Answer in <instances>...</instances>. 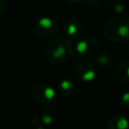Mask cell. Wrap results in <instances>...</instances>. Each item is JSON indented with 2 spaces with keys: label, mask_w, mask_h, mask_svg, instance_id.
<instances>
[{
  "label": "cell",
  "mask_w": 129,
  "mask_h": 129,
  "mask_svg": "<svg viewBox=\"0 0 129 129\" xmlns=\"http://www.w3.org/2000/svg\"><path fill=\"white\" fill-rule=\"evenodd\" d=\"M74 53V44L67 37H56L48 42L45 48V58L53 66L67 62Z\"/></svg>",
  "instance_id": "obj_1"
},
{
  "label": "cell",
  "mask_w": 129,
  "mask_h": 129,
  "mask_svg": "<svg viewBox=\"0 0 129 129\" xmlns=\"http://www.w3.org/2000/svg\"><path fill=\"white\" fill-rule=\"evenodd\" d=\"M105 37L114 42L129 41V18L114 16L108 19L103 27Z\"/></svg>",
  "instance_id": "obj_2"
},
{
  "label": "cell",
  "mask_w": 129,
  "mask_h": 129,
  "mask_svg": "<svg viewBox=\"0 0 129 129\" xmlns=\"http://www.w3.org/2000/svg\"><path fill=\"white\" fill-rule=\"evenodd\" d=\"M58 30L57 22L50 17H42L36 21L33 27L34 34L40 39H47L56 34Z\"/></svg>",
  "instance_id": "obj_3"
},
{
  "label": "cell",
  "mask_w": 129,
  "mask_h": 129,
  "mask_svg": "<svg viewBox=\"0 0 129 129\" xmlns=\"http://www.w3.org/2000/svg\"><path fill=\"white\" fill-rule=\"evenodd\" d=\"M99 48L98 42L92 37H85L78 40L76 46H74V55L76 58H84L93 56L97 53Z\"/></svg>",
  "instance_id": "obj_4"
},
{
  "label": "cell",
  "mask_w": 129,
  "mask_h": 129,
  "mask_svg": "<svg viewBox=\"0 0 129 129\" xmlns=\"http://www.w3.org/2000/svg\"><path fill=\"white\" fill-rule=\"evenodd\" d=\"M30 95L35 102L41 103V104H47L55 98L56 91L48 85L37 84L31 88Z\"/></svg>",
  "instance_id": "obj_5"
},
{
  "label": "cell",
  "mask_w": 129,
  "mask_h": 129,
  "mask_svg": "<svg viewBox=\"0 0 129 129\" xmlns=\"http://www.w3.org/2000/svg\"><path fill=\"white\" fill-rule=\"evenodd\" d=\"M73 76L76 80L84 83L92 82L97 77L96 67L89 62H80L73 69Z\"/></svg>",
  "instance_id": "obj_6"
},
{
  "label": "cell",
  "mask_w": 129,
  "mask_h": 129,
  "mask_svg": "<svg viewBox=\"0 0 129 129\" xmlns=\"http://www.w3.org/2000/svg\"><path fill=\"white\" fill-rule=\"evenodd\" d=\"M63 30L67 38H69L70 40H76L82 34L83 31L82 22L75 17L69 18L63 25Z\"/></svg>",
  "instance_id": "obj_7"
},
{
  "label": "cell",
  "mask_w": 129,
  "mask_h": 129,
  "mask_svg": "<svg viewBox=\"0 0 129 129\" xmlns=\"http://www.w3.org/2000/svg\"><path fill=\"white\" fill-rule=\"evenodd\" d=\"M107 129H129V120L124 115L115 114L109 118Z\"/></svg>",
  "instance_id": "obj_8"
},
{
  "label": "cell",
  "mask_w": 129,
  "mask_h": 129,
  "mask_svg": "<svg viewBox=\"0 0 129 129\" xmlns=\"http://www.w3.org/2000/svg\"><path fill=\"white\" fill-rule=\"evenodd\" d=\"M75 90V85L74 83L69 80V79H63L61 80L57 86H56V94L62 98H66V97H69L73 94Z\"/></svg>",
  "instance_id": "obj_9"
},
{
  "label": "cell",
  "mask_w": 129,
  "mask_h": 129,
  "mask_svg": "<svg viewBox=\"0 0 129 129\" xmlns=\"http://www.w3.org/2000/svg\"><path fill=\"white\" fill-rule=\"evenodd\" d=\"M116 75L124 83H129V59H122L116 66Z\"/></svg>",
  "instance_id": "obj_10"
},
{
  "label": "cell",
  "mask_w": 129,
  "mask_h": 129,
  "mask_svg": "<svg viewBox=\"0 0 129 129\" xmlns=\"http://www.w3.org/2000/svg\"><path fill=\"white\" fill-rule=\"evenodd\" d=\"M57 118V111L53 107H47L45 108L39 117L40 122L43 125H50L52 124Z\"/></svg>",
  "instance_id": "obj_11"
},
{
  "label": "cell",
  "mask_w": 129,
  "mask_h": 129,
  "mask_svg": "<svg viewBox=\"0 0 129 129\" xmlns=\"http://www.w3.org/2000/svg\"><path fill=\"white\" fill-rule=\"evenodd\" d=\"M111 53L108 50H101L97 53L95 57V62L98 68H105L111 62Z\"/></svg>",
  "instance_id": "obj_12"
},
{
  "label": "cell",
  "mask_w": 129,
  "mask_h": 129,
  "mask_svg": "<svg viewBox=\"0 0 129 129\" xmlns=\"http://www.w3.org/2000/svg\"><path fill=\"white\" fill-rule=\"evenodd\" d=\"M111 6H112L113 11L115 13H117V14L123 13L124 10H125V2H124V0H113L112 3H111Z\"/></svg>",
  "instance_id": "obj_13"
},
{
  "label": "cell",
  "mask_w": 129,
  "mask_h": 129,
  "mask_svg": "<svg viewBox=\"0 0 129 129\" xmlns=\"http://www.w3.org/2000/svg\"><path fill=\"white\" fill-rule=\"evenodd\" d=\"M119 104L124 109H129V92H125L121 95Z\"/></svg>",
  "instance_id": "obj_14"
},
{
  "label": "cell",
  "mask_w": 129,
  "mask_h": 129,
  "mask_svg": "<svg viewBox=\"0 0 129 129\" xmlns=\"http://www.w3.org/2000/svg\"><path fill=\"white\" fill-rule=\"evenodd\" d=\"M87 2L88 5H90L91 7H95V8H98V7H101L103 6L107 0H85Z\"/></svg>",
  "instance_id": "obj_15"
},
{
  "label": "cell",
  "mask_w": 129,
  "mask_h": 129,
  "mask_svg": "<svg viewBox=\"0 0 129 129\" xmlns=\"http://www.w3.org/2000/svg\"><path fill=\"white\" fill-rule=\"evenodd\" d=\"M5 8H6L5 1L4 0H0V16L5 12Z\"/></svg>",
  "instance_id": "obj_16"
},
{
  "label": "cell",
  "mask_w": 129,
  "mask_h": 129,
  "mask_svg": "<svg viewBox=\"0 0 129 129\" xmlns=\"http://www.w3.org/2000/svg\"><path fill=\"white\" fill-rule=\"evenodd\" d=\"M69 4H76V3H79L81 0H66Z\"/></svg>",
  "instance_id": "obj_17"
},
{
  "label": "cell",
  "mask_w": 129,
  "mask_h": 129,
  "mask_svg": "<svg viewBox=\"0 0 129 129\" xmlns=\"http://www.w3.org/2000/svg\"><path fill=\"white\" fill-rule=\"evenodd\" d=\"M38 129H45V128H43V127H38Z\"/></svg>",
  "instance_id": "obj_18"
},
{
  "label": "cell",
  "mask_w": 129,
  "mask_h": 129,
  "mask_svg": "<svg viewBox=\"0 0 129 129\" xmlns=\"http://www.w3.org/2000/svg\"><path fill=\"white\" fill-rule=\"evenodd\" d=\"M128 48H129V45H128Z\"/></svg>",
  "instance_id": "obj_19"
}]
</instances>
